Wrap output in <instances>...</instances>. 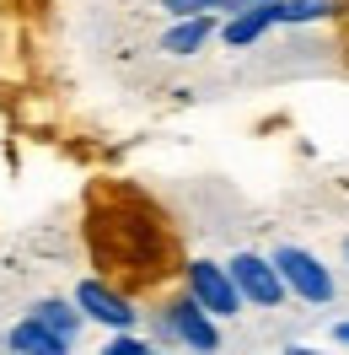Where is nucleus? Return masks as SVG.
I'll return each mask as SVG.
<instances>
[{
    "instance_id": "f257e3e1",
    "label": "nucleus",
    "mask_w": 349,
    "mask_h": 355,
    "mask_svg": "<svg viewBox=\"0 0 349 355\" xmlns=\"http://www.w3.org/2000/svg\"><path fill=\"white\" fill-rule=\"evenodd\" d=\"M91 259L102 264L118 291L129 286H156L172 264V232L161 221L151 200H140L134 189H97L91 194Z\"/></svg>"
},
{
    "instance_id": "f03ea898",
    "label": "nucleus",
    "mask_w": 349,
    "mask_h": 355,
    "mask_svg": "<svg viewBox=\"0 0 349 355\" xmlns=\"http://www.w3.org/2000/svg\"><path fill=\"white\" fill-rule=\"evenodd\" d=\"M274 269L285 275V286L296 291L301 302H312V307L333 302V275H328V269H323V259H312L306 248L280 243V248H274Z\"/></svg>"
},
{
    "instance_id": "7ed1b4c3",
    "label": "nucleus",
    "mask_w": 349,
    "mask_h": 355,
    "mask_svg": "<svg viewBox=\"0 0 349 355\" xmlns=\"http://www.w3.org/2000/svg\"><path fill=\"white\" fill-rule=\"evenodd\" d=\"M226 269H231L237 291L253 302V307H280L285 291H290V286H285V275L274 269V259H258V253H237Z\"/></svg>"
},
{
    "instance_id": "20e7f679",
    "label": "nucleus",
    "mask_w": 349,
    "mask_h": 355,
    "mask_svg": "<svg viewBox=\"0 0 349 355\" xmlns=\"http://www.w3.org/2000/svg\"><path fill=\"white\" fill-rule=\"evenodd\" d=\"M188 291H194L215 318H237L242 302H247V296L237 291V280H231V269L210 264V259H194V264H188Z\"/></svg>"
},
{
    "instance_id": "39448f33",
    "label": "nucleus",
    "mask_w": 349,
    "mask_h": 355,
    "mask_svg": "<svg viewBox=\"0 0 349 355\" xmlns=\"http://www.w3.org/2000/svg\"><path fill=\"white\" fill-rule=\"evenodd\" d=\"M75 307L87 312L91 323H108V329H134L129 296L113 286V280H81V286H75Z\"/></svg>"
},
{
    "instance_id": "423d86ee",
    "label": "nucleus",
    "mask_w": 349,
    "mask_h": 355,
    "mask_svg": "<svg viewBox=\"0 0 349 355\" xmlns=\"http://www.w3.org/2000/svg\"><path fill=\"white\" fill-rule=\"evenodd\" d=\"M167 318H172V329H177V339H183V345H194V350H215V345H220L215 323H210L215 312L204 307L194 291H188L183 302H172V307H167Z\"/></svg>"
},
{
    "instance_id": "0eeeda50",
    "label": "nucleus",
    "mask_w": 349,
    "mask_h": 355,
    "mask_svg": "<svg viewBox=\"0 0 349 355\" xmlns=\"http://www.w3.org/2000/svg\"><path fill=\"white\" fill-rule=\"evenodd\" d=\"M6 345H11V350H22V355H65L70 350V339L60 329H48L38 312H27L22 323L6 334Z\"/></svg>"
},
{
    "instance_id": "6e6552de",
    "label": "nucleus",
    "mask_w": 349,
    "mask_h": 355,
    "mask_svg": "<svg viewBox=\"0 0 349 355\" xmlns=\"http://www.w3.org/2000/svg\"><path fill=\"white\" fill-rule=\"evenodd\" d=\"M280 22L274 17V0H263V6H247V11H237L231 22L220 27V38H226V49H247V44H258L269 27Z\"/></svg>"
},
{
    "instance_id": "1a4fd4ad",
    "label": "nucleus",
    "mask_w": 349,
    "mask_h": 355,
    "mask_svg": "<svg viewBox=\"0 0 349 355\" xmlns=\"http://www.w3.org/2000/svg\"><path fill=\"white\" fill-rule=\"evenodd\" d=\"M210 33H215V17H210V11H194V17H183V22L161 38V49L177 54V60H188V54H199V49L210 44Z\"/></svg>"
},
{
    "instance_id": "9d476101",
    "label": "nucleus",
    "mask_w": 349,
    "mask_h": 355,
    "mask_svg": "<svg viewBox=\"0 0 349 355\" xmlns=\"http://www.w3.org/2000/svg\"><path fill=\"white\" fill-rule=\"evenodd\" d=\"M33 312L44 318L48 329H60V334H65V339H75V334H81V318H87V312H75V307H70V302H60V296H48V302H38V307H33Z\"/></svg>"
},
{
    "instance_id": "9b49d317",
    "label": "nucleus",
    "mask_w": 349,
    "mask_h": 355,
    "mask_svg": "<svg viewBox=\"0 0 349 355\" xmlns=\"http://www.w3.org/2000/svg\"><path fill=\"white\" fill-rule=\"evenodd\" d=\"M333 11V0H274V17L280 22H317V17H328Z\"/></svg>"
},
{
    "instance_id": "f8f14e48",
    "label": "nucleus",
    "mask_w": 349,
    "mask_h": 355,
    "mask_svg": "<svg viewBox=\"0 0 349 355\" xmlns=\"http://www.w3.org/2000/svg\"><path fill=\"white\" fill-rule=\"evenodd\" d=\"M172 17H194V11H226L231 0H161Z\"/></svg>"
},
{
    "instance_id": "ddd939ff",
    "label": "nucleus",
    "mask_w": 349,
    "mask_h": 355,
    "mask_svg": "<svg viewBox=\"0 0 349 355\" xmlns=\"http://www.w3.org/2000/svg\"><path fill=\"white\" fill-rule=\"evenodd\" d=\"M108 355H145V339H134V334L118 329V339H108Z\"/></svg>"
},
{
    "instance_id": "4468645a",
    "label": "nucleus",
    "mask_w": 349,
    "mask_h": 355,
    "mask_svg": "<svg viewBox=\"0 0 349 355\" xmlns=\"http://www.w3.org/2000/svg\"><path fill=\"white\" fill-rule=\"evenodd\" d=\"M333 339H339V345H349V323H339V329H333Z\"/></svg>"
},
{
    "instance_id": "2eb2a0df",
    "label": "nucleus",
    "mask_w": 349,
    "mask_h": 355,
    "mask_svg": "<svg viewBox=\"0 0 349 355\" xmlns=\"http://www.w3.org/2000/svg\"><path fill=\"white\" fill-rule=\"evenodd\" d=\"M344 259H349V243H344Z\"/></svg>"
}]
</instances>
